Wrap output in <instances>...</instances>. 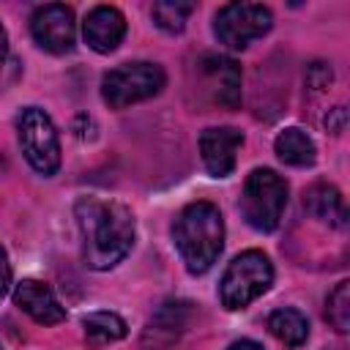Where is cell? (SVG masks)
Listing matches in <instances>:
<instances>
[{
    "instance_id": "cell-1",
    "label": "cell",
    "mask_w": 350,
    "mask_h": 350,
    "mask_svg": "<svg viewBox=\"0 0 350 350\" xmlns=\"http://www.w3.org/2000/svg\"><path fill=\"white\" fill-rule=\"evenodd\" d=\"M74 216L82 235V260L93 271L115 268L134 246V213L115 200L79 197Z\"/></svg>"
},
{
    "instance_id": "cell-2",
    "label": "cell",
    "mask_w": 350,
    "mask_h": 350,
    "mask_svg": "<svg viewBox=\"0 0 350 350\" xmlns=\"http://www.w3.org/2000/svg\"><path fill=\"white\" fill-rule=\"evenodd\" d=\"M175 249L189 273H205L224 249V219L221 211L208 202L197 200L186 205L175 224H172Z\"/></svg>"
},
{
    "instance_id": "cell-3",
    "label": "cell",
    "mask_w": 350,
    "mask_h": 350,
    "mask_svg": "<svg viewBox=\"0 0 350 350\" xmlns=\"http://www.w3.org/2000/svg\"><path fill=\"white\" fill-rule=\"evenodd\" d=\"M273 284V265L265 252L249 249L241 252L224 271L219 284V298L227 309H243L257 301Z\"/></svg>"
},
{
    "instance_id": "cell-4",
    "label": "cell",
    "mask_w": 350,
    "mask_h": 350,
    "mask_svg": "<svg viewBox=\"0 0 350 350\" xmlns=\"http://www.w3.org/2000/svg\"><path fill=\"white\" fill-rule=\"evenodd\" d=\"M284 208H287V180L273 170H252L241 194L243 219L254 230L271 232L279 227Z\"/></svg>"
},
{
    "instance_id": "cell-5",
    "label": "cell",
    "mask_w": 350,
    "mask_h": 350,
    "mask_svg": "<svg viewBox=\"0 0 350 350\" xmlns=\"http://www.w3.org/2000/svg\"><path fill=\"white\" fill-rule=\"evenodd\" d=\"M19 148L27 164L38 175H55L60 170V137L52 118L41 107H25L16 118Z\"/></svg>"
},
{
    "instance_id": "cell-6",
    "label": "cell",
    "mask_w": 350,
    "mask_h": 350,
    "mask_svg": "<svg viewBox=\"0 0 350 350\" xmlns=\"http://www.w3.org/2000/svg\"><path fill=\"white\" fill-rule=\"evenodd\" d=\"M164 71L156 63L148 60H137V63H123L118 68H112L109 74H104L101 79V98L112 107V109H123L129 104L153 98L156 93H161L164 88Z\"/></svg>"
},
{
    "instance_id": "cell-7",
    "label": "cell",
    "mask_w": 350,
    "mask_h": 350,
    "mask_svg": "<svg viewBox=\"0 0 350 350\" xmlns=\"http://www.w3.org/2000/svg\"><path fill=\"white\" fill-rule=\"evenodd\" d=\"M273 25V14L262 3H227L213 19V33L219 44L230 49H243L262 38Z\"/></svg>"
},
{
    "instance_id": "cell-8",
    "label": "cell",
    "mask_w": 350,
    "mask_h": 350,
    "mask_svg": "<svg viewBox=\"0 0 350 350\" xmlns=\"http://www.w3.org/2000/svg\"><path fill=\"white\" fill-rule=\"evenodd\" d=\"M30 33L41 49H46L52 55H66L74 49V38H77L74 11L63 3H46L33 11Z\"/></svg>"
},
{
    "instance_id": "cell-9",
    "label": "cell",
    "mask_w": 350,
    "mask_h": 350,
    "mask_svg": "<svg viewBox=\"0 0 350 350\" xmlns=\"http://www.w3.org/2000/svg\"><path fill=\"white\" fill-rule=\"evenodd\" d=\"M197 74L202 79V90L219 107H238L241 101V68L232 57L224 55H202L197 60Z\"/></svg>"
},
{
    "instance_id": "cell-10",
    "label": "cell",
    "mask_w": 350,
    "mask_h": 350,
    "mask_svg": "<svg viewBox=\"0 0 350 350\" xmlns=\"http://www.w3.org/2000/svg\"><path fill=\"white\" fill-rule=\"evenodd\" d=\"M189 317H191L189 301L161 304L142 334V350H175L178 339L183 336V331L189 325Z\"/></svg>"
},
{
    "instance_id": "cell-11",
    "label": "cell",
    "mask_w": 350,
    "mask_h": 350,
    "mask_svg": "<svg viewBox=\"0 0 350 350\" xmlns=\"http://www.w3.org/2000/svg\"><path fill=\"white\" fill-rule=\"evenodd\" d=\"M243 145V134L232 126H213L200 134L202 164L213 178H227L235 170L238 148Z\"/></svg>"
},
{
    "instance_id": "cell-12",
    "label": "cell",
    "mask_w": 350,
    "mask_h": 350,
    "mask_svg": "<svg viewBox=\"0 0 350 350\" xmlns=\"http://www.w3.org/2000/svg\"><path fill=\"white\" fill-rule=\"evenodd\" d=\"M85 44L101 55L115 52L126 36V16L115 5H96L82 22Z\"/></svg>"
},
{
    "instance_id": "cell-13",
    "label": "cell",
    "mask_w": 350,
    "mask_h": 350,
    "mask_svg": "<svg viewBox=\"0 0 350 350\" xmlns=\"http://www.w3.org/2000/svg\"><path fill=\"white\" fill-rule=\"evenodd\" d=\"M14 304L38 325H57L66 320V309L60 306L55 293L38 279H22L14 290Z\"/></svg>"
},
{
    "instance_id": "cell-14",
    "label": "cell",
    "mask_w": 350,
    "mask_h": 350,
    "mask_svg": "<svg viewBox=\"0 0 350 350\" xmlns=\"http://www.w3.org/2000/svg\"><path fill=\"white\" fill-rule=\"evenodd\" d=\"M304 211L312 219H317V221H323L328 227H336V230L347 227V205H345V197L331 183H323V180L320 183H312L304 191Z\"/></svg>"
},
{
    "instance_id": "cell-15",
    "label": "cell",
    "mask_w": 350,
    "mask_h": 350,
    "mask_svg": "<svg viewBox=\"0 0 350 350\" xmlns=\"http://www.w3.org/2000/svg\"><path fill=\"white\" fill-rule=\"evenodd\" d=\"M273 150H276V156H279L284 164H290V167H309V164H314V159H317V148H314L312 137H309L304 129H298V126L284 129V131L276 137Z\"/></svg>"
},
{
    "instance_id": "cell-16",
    "label": "cell",
    "mask_w": 350,
    "mask_h": 350,
    "mask_svg": "<svg viewBox=\"0 0 350 350\" xmlns=\"http://www.w3.org/2000/svg\"><path fill=\"white\" fill-rule=\"evenodd\" d=\"M268 331L287 347H301L309 336V323L298 309H276L268 317Z\"/></svg>"
},
{
    "instance_id": "cell-17",
    "label": "cell",
    "mask_w": 350,
    "mask_h": 350,
    "mask_svg": "<svg viewBox=\"0 0 350 350\" xmlns=\"http://www.w3.org/2000/svg\"><path fill=\"white\" fill-rule=\"evenodd\" d=\"M82 328H85V339L90 347H101V345H109V342H118L126 336V320L115 312H93L82 320Z\"/></svg>"
},
{
    "instance_id": "cell-18",
    "label": "cell",
    "mask_w": 350,
    "mask_h": 350,
    "mask_svg": "<svg viewBox=\"0 0 350 350\" xmlns=\"http://www.w3.org/2000/svg\"><path fill=\"white\" fill-rule=\"evenodd\" d=\"M191 11H194V3L161 0V3H153L150 16H153V22H156L164 33H180V30L186 27V19H189Z\"/></svg>"
},
{
    "instance_id": "cell-19",
    "label": "cell",
    "mask_w": 350,
    "mask_h": 350,
    "mask_svg": "<svg viewBox=\"0 0 350 350\" xmlns=\"http://www.w3.org/2000/svg\"><path fill=\"white\" fill-rule=\"evenodd\" d=\"M325 320L339 331V334H347L350 328V282H339L328 298H325Z\"/></svg>"
},
{
    "instance_id": "cell-20",
    "label": "cell",
    "mask_w": 350,
    "mask_h": 350,
    "mask_svg": "<svg viewBox=\"0 0 350 350\" xmlns=\"http://www.w3.org/2000/svg\"><path fill=\"white\" fill-rule=\"evenodd\" d=\"M331 66H325V63H312L309 66V88H314V90H320V88H325L328 82H331Z\"/></svg>"
},
{
    "instance_id": "cell-21",
    "label": "cell",
    "mask_w": 350,
    "mask_h": 350,
    "mask_svg": "<svg viewBox=\"0 0 350 350\" xmlns=\"http://www.w3.org/2000/svg\"><path fill=\"white\" fill-rule=\"evenodd\" d=\"M345 120H347L345 107H334V109H328V115H325V129H328L331 134H342V131H345Z\"/></svg>"
},
{
    "instance_id": "cell-22",
    "label": "cell",
    "mask_w": 350,
    "mask_h": 350,
    "mask_svg": "<svg viewBox=\"0 0 350 350\" xmlns=\"http://www.w3.org/2000/svg\"><path fill=\"white\" fill-rule=\"evenodd\" d=\"M8 287H11V262H8L5 249L0 246V298L8 293Z\"/></svg>"
},
{
    "instance_id": "cell-23",
    "label": "cell",
    "mask_w": 350,
    "mask_h": 350,
    "mask_svg": "<svg viewBox=\"0 0 350 350\" xmlns=\"http://www.w3.org/2000/svg\"><path fill=\"white\" fill-rule=\"evenodd\" d=\"M227 350H262L257 342H252V339H238V342H232Z\"/></svg>"
},
{
    "instance_id": "cell-24",
    "label": "cell",
    "mask_w": 350,
    "mask_h": 350,
    "mask_svg": "<svg viewBox=\"0 0 350 350\" xmlns=\"http://www.w3.org/2000/svg\"><path fill=\"white\" fill-rule=\"evenodd\" d=\"M5 55H8V33H5V27L0 25V68H3V63H5Z\"/></svg>"
},
{
    "instance_id": "cell-25",
    "label": "cell",
    "mask_w": 350,
    "mask_h": 350,
    "mask_svg": "<svg viewBox=\"0 0 350 350\" xmlns=\"http://www.w3.org/2000/svg\"><path fill=\"white\" fill-rule=\"evenodd\" d=\"M0 350H3V347H0Z\"/></svg>"
}]
</instances>
